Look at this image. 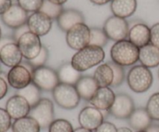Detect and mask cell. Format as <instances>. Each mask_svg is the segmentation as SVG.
<instances>
[{"mask_svg": "<svg viewBox=\"0 0 159 132\" xmlns=\"http://www.w3.org/2000/svg\"><path fill=\"white\" fill-rule=\"evenodd\" d=\"M106 57L102 47L89 45L77 51L71 57V63L79 72H84L102 63Z\"/></svg>", "mask_w": 159, "mask_h": 132, "instance_id": "1", "label": "cell"}, {"mask_svg": "<svg viewBox=\"0 0 159 132\" xmlns=\"http://www.w3.org/2000/svg\"><path fill=\"white\" fill-rule=\"evenodd\" d=\"M140 48L130 40L117 41L110 49L112 62L121 66H130L139 60Z\"/></svg>", "mask_w": 159, "mask_h": 132, "instance_id": "2", "label": "cell"}, {"mask_svg": "<svg viewBox=\"0 0 159 132\" xmlns=\"http://www.w3.org/2000/svg\"><path fill=\"white\" fill-rule=\"evenodd\" d=\"M127 81L132 91L142 94L148 91L152 86L153 74L149 68L143 65H136L129 70Z\"/></svg>", "mask_w": 159, "mask_h": 132, "instance_id": "3", "label": "cell"}, {"mask_svg": "<svg viewBox=\"0 0 159 132\" xmlns=\"http://www.w3.org/2000/svg\"><path fill=\"white\" fill-rule=\"evenodd\" d=\"M55 103L66 110L75 109L79 106L81 97L74 85L60 83L52 91Z\"/></svg>", "mask_w": 159, "mask_h": 132, "instance_id": "4", "label": "cell"}, {"mask_svg": "<svg viewBox=\"0 0 159 132\" xmlns=\"http://www.w3.org/2000/svg\"><path fill=\"white\" fill-rule=\"evenodd\" d=\"M33 82L40 91H52L60 83L57 71L48 66L35 68L32 72Z\"/></svg>", "mask_w": 159, "mask_h": 132, "instance_id": "5", "label": "cell"}, {"mask_svg": "<svg viewBox=\"0 0 159 132\" xmlns=\"http://www.w3.org/2000/svg\"><path fill=\"white\" fill-rule=\"evenodd\" d=\"M28 116L37 121L43 129L49 128L54 121V104L49 99L41 98L35 106L31 108Z\"/></svg>", "mask_w": 159, "mask_h": 132, "instance_id": "6", "label": "cell"}, {"mask_svg": "<svg viewBox=\"0 0 159 132\" xmlns=\"http://www.w3.org/2000/svg\"><path fill=\"white\" fill-rule=\"evenodd\" d=\"M66 43L71 49L80 50L90 43V28L85 23H78L66 32Z\"/></svg>", "mask_w": 159, "mask_h": 132, "instance_id": "7", "label": "cell"}, {"mask_svg": "<svg viewBox=\"0 0 159 132\" xmlns=\"http://www.w3.org/2000/svg\"><path fill=\"white\" fill-rule=\"evenodd\" d=\"M109 40L117 42L128 37L129 25L125 19L113 15L105 21L102 28Z\"/></svg>", "mask_w": 159, "mask_h": 132, "instance_id": "8", "label": "cell"}, {"mask_svg": "<svg viewBox=\"0 0 159 132\" xmlns=\"http://www.w3.org/2000/svg\"><path fill=\"white\" fill-rule=\"evenodd\" d=\"M16 43L23 57L27 60H31L37 57L43 46L40 36L30 31L21 36Z\"/></svg>", "mask_w": 159, "mask_h": 132, "instance_id": "9", "label": "cell"}, {"mask_svg": "<svg viewBox=\"0 0 159 132\" xmlns=\"http://www.w3.org/2000/svg\"><path fill=\"white\" fill-rule=\"evenodd\" d=\"M7 81L9 86L19 91L32 83V72L24 65H17L9 70Z\"/></svg>", "mask_w": 159, "mask_h": 132, "instance_id": "10", "label": "cell"}, {"mask_svg": "<svg viewBox=\"0 0 159 132\" xmlns=\"http://www.w3.org/2000/svg\"><path fill=\"white\" fill-rule=\"evenodd\" d=\"M134 110L133 99L126 94H120L116 95L114 102L109 111L116 118L128 119Z\"/></svg>", "mask_w": 159, "mask_h": 132, "instance_id": "11", "label": "cell"}, {"mask_svg": "<svg viewBox=\"0 0 159 132\" xmlns=\"http://www.w3.org/2000/svg\"><path fill=\"white\" fill-rule=\"evenodd\" d=\"M26 25L31 32L38 36H43L51 31L52 19L45 13L38 11L33 12L28 17Z\"/></svg>", "mask_w": 159, "mask_h": 132, "instance_id": "12", "label": "cell"}, {"mask_svg": "<svg viewBox=\"0 0 159 132\" xmlns=\"http://www.w3.org/2000/svg\"><path fill=\"white\" fill-rule=\"evenodd\" d=\"M28 17L29 16L26 10L18 4H13L1 15V19L6 26L16 29L26 24Z\"/></svg>", "mask_w": 159, "mask_h": 132, "instance_id": "13", "label": "cell"}, {"mask_svg": "<svg viewBox=\"0 0 159 132\" xmlns=\"http://www.w3.org/2000/svg\"><path fill=\"white\" fill-rule=\"evenodd\" d=\"M103 114L100 110L93 106L85 107L79 114V122L80 126L93 131L103 122Z\"/></svg>", "mask_w": 159, "mask_h": 132, "instance_id": "14", "label": "cell"}, {"mask_svg": "<svg viewBox=\"0 0 159 132\" xmlns=\"http://www.w3.org/2000/svg\"><path fill=\"white\" fill-rule=\"evenodd\" d=\"M31 107L24 97L16 94L7 100L6 110L14 120H18L29 115Z\"/></svg>", "mask_w": 159, "mask_h": 132, "instance_id": "15", "label": "cell"}, {"mask_svg": "<svg viewBox=\"0 0 159 132\" xmlns=\"http://www.w3.org/2000/svg\"><path fill=\"white\" fill-rule=\"evenodd\" d=\"M116 94L110 87H99L90 100V104L100 111H109L114 102Z\"/></svg>", "mask_w": 159, "mask_h": 132, "instance_id": "16", "label": "cell"}, {"mask_svg": "<svg viewBox=\"0 0 159 132\" xmlns=\"http://www.w3.org/2000/svg\"><path fill=\"white\" fill-rule=\"evenodd\" d=\"M23 55L16 42L5 45L0 49V61L8 67L20 65L22 62Z\"/></svg>", "mask_w": 159, "mask_h": 132, "instance_id": "17", "label": "cell"}, {"mask_svg": "<svg viewBox=\"0 0 159 132\" xmlns=\"http://www.w3.org/2000/svg\"><path fill=\"white\" fill-rule=\"evenodd\" d=\"M128 39L138 48L143 47L151 43V28L144 23H137L129 29Z\"/></svg>", "mask_w": 159, "mask_h": 132, "instance_id": "18", "label": "cell"}, {"mask_svg": "<svg viewBox=\"0 0 159 132\" xmlns=\"http://www.w3.org/2000/svg\"><path fill=\"white\" fill-rule=\"evenodd\" d=\"M84 15L80 11L74 9H64L58 18L57 23L59 28L64 32H68L71 28L78 23H84Z\"/></svg>", "mask_w": 159, "mask_h": 132, "instance_id": "19", "label": "cell"}, {"mask_svg": "<svg viewBox=\"0 0 159 132\" xmlns=\"http://www.w3.org/2000/svg\"><path fill=\"white\" fill-rule=\"evenodd\" d=\"M75 87L81 99H83L87 101H90L99 87L93 77L90 76L81 77Z\"/></svg>", "mask_w": 159, "mask_h": 132, "instance_id": "20", "label": "cell"}, {"mask_svg": "<svg viewBox=\"0 0 159 132\" xmlns=\"http://www.w3.org/2000/svg\"><path fill=\"white\" fill-rule=\"evenodd\" d=\"M137 0H112L110 9L113 15L126 19L131 16L137 10Z\"/></svg>", "mask_w": 159, "mask_h": 132, "instance_id": "21", "label": "cell"}, {"mask_svg": "<svg viewBox=\"0 0 159 132\" xmlns=\"http://www.w3.org/2000/svg\"><path fill=\"white\" fill-rule=\"evenodd\" d=\"M139 61L141 65L148 68H155L159 66V49L152 43L140 48Z\"/></svg>", "mask_w": 159, "mask_h": 132, "instance_id": "22", "label": "cell"}, {"mask_svg": "<svg viewBox=\"0 0 159 132\" xmlns=\"http://www.w3.org/2000/svg\"><path fill=\"white\" fill-rule=\"evenodd\" d=\"M128 119L130 126L137 131H147L152 126V119L144 108L135 109Z\"/></svg>", "mask_w": 159, "mask_h": 132, "instance_id": "23", "label": "cell"}, {"mask_svg": "<svg viewBox=\"0 0 159 132\" xmlns=\"http://www.w3.org/2000/svg\"><path fill=\"white\" fill-rule=\"evenodd\" d=\"M57 72L60 83L74 85V86L82 77L81 72L73 67L71 62L62 65Z\"/></svg>", "mask_w": 159, "mask_h": 132, "instance_id": "24", "label": "cell"}, {"mask_svg": "<svg viewBox=\"0 0 159 132\" xmlns=\"http://www.w3.org/2000/svg\"><path fill=\"white\" fill-rule=\"evenodd\" d=\"M113 71L108 63L99 65L95 70L93 78L99 87H111L113 82Z\"/></svg>", "mask_w": 159, "mask_h": 132, "instance_id": "25", "label": "cell"}, {"mask_svg": "<svg viewBox=\"0 0 159 132\" xmlns=\"http://www.w3.org/2000/svg\"><path fill=\"white\" fill-rule=\"evenodd\" d=\"M40 125L30 116L15 120L12 125V132H40Z\"/></svg>", "mask_w": 159, "mask_h": 132, "instance_id": "26", "label": "cell"}, {"mask_svg": "<svg viewBox=\"0 0 159 132\" xmlns=\"http://www.w3.org/2000/svg\"><path fill=\"white\" fill-rule=\"evenodd\" d=\"M17 94L24 97L31 108L35 106L40 100V90L34 84L31 83L26 87L17 91Z\"/></svg>", "mask_w": 159, "mask_h": 132, "instance_id": "27", "label": "cell"}, {"mask_svg": "<svg viewBox=\"0 0 159 132\" xmlns=\"http://www.w3.org/2000/svg\"><path fill=\"white\" fill-rule=\"evenodd\" d=\"M108 37L106 35L103 29L99 28H91L90 29V43L89 45L103 47L108 41Z\"/></svg>", "mask_w": 159, "mask_h": 132, "instance_id": "28", "label": "cell"}, {"mask_svg": "<svg viewBox=\"0 0 159 132\" xmlns=\"http://www.w3.org/2000/svg\"><path fill=\"white\" fill-rule=\"evenodd\" d=\"M145 109L152 121H159V92L155 93L151 96L148 100Z\"/></svg>", "mask_w": 159, "mask_h": 132, "instance_id": "29", "label": "cell"}, {"mask_svg": "<svg viewBox=\"0 0 159 132\" xmlns=\"http://www.w3.org/2000/svg\"><path fill=\"white\" fill-rule=\"evenodd\" d=\"M63 10L62 6L54 4L48 0H44L40 11L48 15L51 19H57Z\"/></svg>", "mask_w": 159, "mask_h": 132, "instance_id": "30", "label": "cell"}, {"mask_svg": "<svg viewBox=\"0 0 159 132\" xmlns=\"http://www.w3.org/2000/svg\"><path fill=\"white\" fill-rule=\"evenodd\" d=\"M74 129L68 121L65 119L54 120L48 128V132H73Z\"/></svg>", "mask_w": 159, "mask_h": 132, "instance_id": "31", "label": "cell"}, {"mask_svg": "<svg viewBox=\"0 0 159 132\" xmlns=\"http://www.w3.org/2000/svg\"><path fill=\"white\" fill-rule=\"evenodd\" d=\"M111 68L113 69V82L112 83L111 87H116L120 86L124 82V79H125V71H124V66H121L120 65L116 64L113 62H110L108 63Z\"/></svg>", "mask_w": 159, "mask_h": 132, "instance_id": "32", "label": "cell"}, {"mask_svg": "<svg viewBox=\"0 0 159 132\" xmlns=\"http://www.w3.org/2000/svg\"><path fill=\"white\" fill-rule=\"evenodd\" d=\"M44 0H17V2L26 12H35L40 10Z\"/></svg>", "mask_w": 159, "mask_h": 132, "instance_id": "33", "label": "cell"}, {"mask_svg": "<svg viewBox=\"0 0 159 132\" xmlns=\"http://www.w3.org/2000/svg\"><path fill=\"white\" fill-rule=\"evenodd\" d=\"M48 57H49V53H48V49L43 46L38 56L34 59H33V60H28L27 63L34 70L35 68L43 66L47 62V60H48Z\"/></svg>", "mask_w": 159, "mask_h": 132, "instance_id": "34", "label": "cell"}, {"mask_svg": "<svg viewBox=\"0 0 159 132\" xmlns=\"http://www.w3.org/2000/svg\"><path fill=\"white\" fill-rule=\"evenodd\" d=\"M12 118L6 109L0 108V132H7L12 125Z\"/></svg>", "mask_w": 159, "mask_h": 132, "instance_id": "35", "label": "cell"}, {"mask_svg": "<svg viewBox=\"0 0 159 132\" xmlns=\"http://www.w3.org/2000/svg\"><path fill=\"white\" fill-rule=\"evenodd\" d=\"M151 43L159 49V23L151 27Z\"/></svg>", "mask_w": 159, "mask_h": 132, "instance_id": "36", "label": "cell"}, {"mask_svg": "<svg viewBox=\"0 0 159 132\" xmlns=\"http://www.w3.org/2000/svg\"><path fill=\"white\" fill-rule=\"evenodd\" d=\"M117 130L116 127L113 123L103 121L95 130V132H117Z\"/></svg>", "mask_w": 159, "mask_h": 132, "instance_id": "37", "label": "cell"}, {"mask_svg": "<svg viewBox=\"0 0 159 132\" xmlns=\"http://www.w3.org/2000/svg\"><path fill=\"white\" fill-rule=\"evenodd\" d=\"M29 31H30V29H29V28H28L27 25L26 24L20 26V27H19L18 29H16L15 31H14V34H13L14 40H15L16 42H17V40L20 39V37L21 36H23V34L26 33V32H29Z\"/></svg>", "mask_w": 159, "mask_h": 132, "instance_id": "38", "label": "cell"}, {"mask_svg": "<svg viewBox=\"0 0 159 132\" xmlns=\"http://www.w3.org/2000/svg\"><path fill=\"white\" fill-rule=\"evenodd\" d=\"M8 92V84L6 80L0 77V100L6 97Z\"/></svg>", "mask_w": 159, "mask_h": 132, "instance_id": "39", "label": "cell"}, {"mask_svg": "<svg viewBox=\"0 0 159 132\" xmlns=\"http://www.w3.org/2000/svg\"><path fill=\"white\" fill-rule=\"evenodd\" d=\"M12 5V0H0V15L4 14Z\"/></svg>", "mask_w": 159, "mask_h": 132, "instance_id": "40", "label": "cell"}, {"mask_svg": "<svg viewBox=\"0 0 159 132\" xmlns=\"http://www.w3.org/2000/svg\"><path fill=\"white\" fill-rule=\"evenodd\" d=\"M13 42H16L14 40V39L9 38V37H5V38H1L0 39V49L5 46V45L8 44V43H13Z\"/></svg>", "mask_w": 159, "mask_h": 132, "instance_id": "41", "label": "cell"}, {"mask_svg": "<svg viewBox=\"0 0 159 132\" xmlns=\"http://www.w3.org/2000/svg\"><path fill=\"white\" fill-rule=\"evenodd\" d=\"M93 4L97 5V6H103V5L107 4L108 2H111L112 0H89Z\"/></svg>", "mask_w": 159, "mask_h": 132, "instance_id": "42", "label": "cell"}, {"mask_svg": "<svg viewBox=\"0 0 159 132\" xmlns=\"http://www.w3.org/2000/svg\"><path fill=\"white\" fill-rule=\"evenodd\" d=\"M51 2L54 3V4L56 5H59V6H62L63 4H65L68 0H48Z\"/></svg>", "mask_w": 159, "mask_h": 132, "instance_id": "43", "label": "cell"}, {"mask_svg": "<svg viewBox=\"0 0 159 132\" xmlns=\"http://www.w3.org/2000/svg\"><path fill=\"white\" fill-rule=\"evenodd\" d=\"M73 132H93V131H90V130L86 129V128H84L82 127H80V128H78L74 130Z\"/></svg>", "mask_w": 159, "mask_h": 132, "instance_id": "44", "label": "cell"}, {"mask_svg": "<svg viewBox=\"0 0 159 132\" xmlns=\"http://www.w3.org/2000/svg\"><path fill=\"white\" fill-rule=\"evenodd\" d=\"M147 131L148 132H159V127L151 126Z\"/></svg>", "mask_w": 159, "mask_h": 132, "instance_id": "45", "label": "cell"}, {"mask_svg": "<svg viewBox=\"0 0 159 132\" xmlns=\"http://www.w3.org/2000/svg\"><path fill=\"white\" fill-rule=\"evenodd\" d=\"M117 132H132L131 130L128 128H125V127H123V128H118Z\"/></svg>", "mask_w": 159, "mask_h": 132, "instance_id": "46", "label": "cell"}, {"mask_svg": "<svg viewBox=\"0 0 159 132\" xmlns=\"http://www.w3.org/2000/svg\"><path fill=\"white\" fill-rule=\"evenodd\" d=\"M2 36V30H1V28H0V39H1Z\"/></svg>", "mask_w": 159, "mask_h": 132, "instance_id": "47", "label": "cell"}, {"mask_svg": "<svg viewBox=\"0 0 159 132\" xmlns=\"http://www.w3.org/2000/svg\"><path fill=\"white\" fill-rule=\"evenodd\" d=\"M136 132H148V131H136Z\"/></svg>", "mask_w": 159, "mask_h": 132, "instance_id": "48", "label": "cell"}, {"mask_svg": "<svg viewBox=\"0 0 159 132\" xmlns=\"http://www.w3.org/2000/svg\"><path fill=\"white\" fill-rule=\"evenodd\" d=\"M158 77H159V70H158Z\"/></svg>", "mask_w": 159, "mask_h": 132, "instance_id": "49", "label": "cell"}]
</instances>
